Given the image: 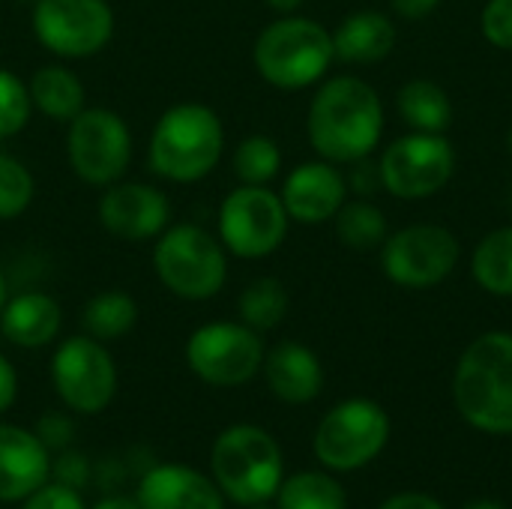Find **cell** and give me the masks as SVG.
I'll list each match as a JSON object with an SVG mask.
<instances>
[{
  "label": "cell",
  "instance_id": "24",
  "mask_svg": "<svg viewBox=\"0 0 512 509\" xmlns=\"http://www.w3.org/2000/svg\"><path fill=\"white\" fill-rule=\"evenodd\" d=\"M135 324H138V303H135L132 294L117 291V288L93 294L84 303V312H81L84 333L99 339V342L123 339L126 333H132Z\"/></svg>",
  "mask_w": 512,
  "mask_h": 509
},
{
  "label": "cell",
  "instance_id": "16",
  "mask_svg": "<svg viewBox=\"0 0 512 509\" xmlns=\"http://www.w3.org/2000/svg\"><path fill=\"white\" fill-rule=\"evenodd\" d=\"M288 219L297 225H324L333 222L339 207L348 201V177L339 165L327 159L300 162L288 171L282 192H279Z\"/></svg>",
  "mask_w": 512,
  "mask_h": 509
},
{
  "label": "cell",
  "instance_id": "15",
  "mask_svg": "<svg viewBox=\"0 0 512 509\" xmlns=\"http://www.w3.org/2000/svg\"><path fill=\"white\" fill-rule=\"evenodd\" d=\"M96 216L111 237L126 243H144L156 240L171 225V201L159 186L117 180L99 195Z\"/></svg>",
  "mask_w": 512,
  "mask_h": 509
},
{
  "label": "cell",
  "instance_id": "39",
  "mask_svg": "<svg viewBox=\"0 0 512 509\" xmlns=\"http://www.w3.org/2000/svg\"><path fill=\"white\" fill-rule=\"evenodd\" d=\"M378 509H447L444 504H438L435 498L429 495H420V492H402V495H393L387 498Z\"/></svg>",
  "mask_w": 512,
  "mask_h": 509
},
{
  "label": "cell",
  "instance_id": "1",
  "mask_svg": "<svg viewBox=\"0 0 512 509\" xmlns=\"http://www.w3.org/2000/svg\"><path fill=\"white\" fill-rule=\"evenodd\" d=\"M306 135L318 159L351 165L375 153L384 135V102L357 75L324 78L309 102Z\"/></svg>",
  "mask_w": 512,
  "mask_h": 509
},
{
  "label": "cell",
  "instance_id": "5",
  "mask_svg": "<svg viewBox=\"0 0 512 509\" xmlns=\"http://www.w3.org/2000/svg\"><path fill=\"white\" fill-rule=\"evenodd\" d=\"M153 270L168 294L189 303H204L213 300L228 282V252L207 228L177 222L156 237Z\"/></svg>",
  "mask_w": 512,
  "mask_h": 509
},
{
  "label": "cell",
  "instance_id": "6",
  "mask_svg": "<svg viewBox=\"0 0 512 509\" xmlns=\"http://www.w3.org/2000/svg\"><path fill=\"white\" fill-rule=\"evenodd\" d=\"M210 471L222 495L234 504L255 507L276 498L285 480V462L276 438L258 426L225 429L210 453Z\"/></svg>",
  "mask_w": 512,
  "mask_h": 509
},
{
  "label": "cell",
  "instance_id": "13",
  "mask_svg": "<svg viewBox=\"0 0 512 509\" xmlns=\"http://www.w3.org/2000/svg\"><path fill=\"white\" fill-rule=\"evenodd\" d=\"M261 333L243 321H210L186 339V366L210 387L249 384L264 366Z\"/></svg>",
  "mask_w": 512,
  "mask_h": 509
},
{
  "label": "cell",
  "instance_id": "42",
  "mask_svg": "<svg viewBox=\"0 0 512 509\" xmlns=\"http://www.w3.org/2000/svg\"><path fill=\"white\" fill-rule=\"evenodd\" d=\"M6 300H9V288H6V276H3V270H0V312H3V306H6Z\"/></svg>",
  "mask_w": 512,
  "mask_h": 509
},
{
  "label": "cell",
  "instance_id": "32",
  "mask_svg": "<svg viewBox=\"0 0 512 509\" xmlns=\"http://www.w3.org/2000/svg\"><path fill=\"white\" fill-rule=\"evenodd\" d=\"M480 33L489 45L512 51V0H486L480 12Z\"/></svg>",
  "mask_w": 512,
  "mask_h": 509
},
{
  "label": "cell",
  "instance_id": "19",
  "mask_svg": "<svg viewBox=\"0 0 512 509\" xmlns=\"http://www.w3.org/2000/svg\"><path fill=\"white\" fill-rule=\"evenodd\" d=\"M264 381L285 405H309L324 387V369L312 348L303 342H279L264 354Z\"/></svg>",
  "mask_w": 512,
  "mask_h": 509
},
{
  "label": "cell",
  "instance_id": "41",
  "mask_svg": "<svg viewBox=\"0 0 512 509\" xmlns=\"http://www.w3.org/2000/svg\"><path fill=\"white\" fill-rule=\"evenodd\" d=\"M273 12H279V15H294L306 0H264Z\"/></svg>",
  "mask_w": 512,
  "mask_h": 509
},
{
  "label": "cell",
  "instance_id": "18",
  "mask_svg": "<svg viewBox=\"0 0 512 509\" xmlns=\"http://www.w3.org/2000/svg\"><path fill=\"white\" fill-rule=\"evenodd\" d=\"M48 447L21 426L0 423V501L15 504L48 483Z\"/></svg>",
  "mask_w": 512,
  "mask_h": 509
},
{
  "label": "cell",
  "instance_id": "35",
  "mask_svg": "<svg viewBox=\"0 0 512 509\" xmlns=\"http://www.w3.org/2000/svg\"><path fill=\"white\" fill-rule=\"evenodd\" d=\"M36 438L51 450H66L75 438V423L66 414H42L36 423Z\"/></svg>",
  "mask_w": 512,
  "mask_h": 509
},
{
  "label": "cell",
  "instance_id": "4",
  "mask_svg": "<svg viewBox=\"0 0 512 509\" xmlns=\"http://www.w3.org/2000/svg\"><path fill=\"white\" fill-rule=\"evenodd\" d=\"M333 60V33L321 21L297 12L270 21L252 45L258 75L276 90H306L321 84Z\"/></svg>",
  "mask_w": 512,
  "mask_h": 509
},
{
  "label": "cell",
  "instance_id": "12",
  "mask_svg": "<svg viewBox=\"0 0 512 509\" xmlns=\"http://www.w3.org/2000/svg\"><path fill=\"white\" fill-rule=\"evenodd\" d=\"M462 246L459 237L435 222L408 225L396 234H390L381 246V270L384 276L411 291L435 288L444 279L453 276L459 267Z\"/></svg>",
  "mask_w": 512,
  "mask_h": 509
},
{
  "label": "cell",
  "instance_id": "14",
  "mask_svg": "<svg viewBox=\"0 0 512 509\" xmlns=\"http://www.w3.org/2000/svg\"><path fill=\"white\" fill-rule=\"evenodd\" d=\"M51 384L60 402L75 414H99L117 393V366L105 342L81 333L57 345L51 357Z\"/></svg>",
  "mask_w": 512,
  "mask_h": 509
},
{
  "label": "cell",
  "instance_id": "37",
  "mask_svg": "<svg viewBox=\"0 0 512 509\" xmlns=\"http://www.w3.org/2000/svg\"><path fill=\"white\" fill-rule=\"evenodd\" d=\"M18 396V375H15V366L0 354V414H6L12 408Z\"/></svg>",
  "mask_w": 512,
  "mask_h": 509
},
{
  "label": "cell",
  "instance_id": "7",
  "mask_svg": "<svg viewBox=\"0 0 512 509\" xmlns=\"http://www.w3.org/2000/svg\"><path fill=\"white\" fill-rule=\"evenodd\" d=\"M132 129L111 108H84L66 123V162L87 186H111L132 165Z\"/></svg>",
  "mask_w": 512,
  "mask_h": 509
},
{
  "label": "cell",
  "instance_id": "28",
  "mask_svg": "<svg viewBox=\"0 0 512 509\" xmlns=\"http://www.w3.org/2000/svg\"><path fill=\"white\" fill-rule=\"evenodd\" d=\"M279 509H348L345 489L321 471H303L288 480H282Z\"/></svg>",
  "mask_w": 512,
  "mask_h": 509
},
{
  "label": "cell",
  "instance_id": "26",
  "mask_svg": "<svg viewBox=\"0 0 512 509\" xmlns=\"http://www.w3.org/2000/svg\"><path fill=\"white\" fill-rule=\"evenodd\" d=\"M474 282L492 297H512V225L489 231L471 255Z\"/></svg>",
  "mask_w": 512,
  "mask_h": 509
},
{
  "label": "cell",
  "instance_id": "31",
  "mask_svg": "<svg viewBox=\"0 0 512 509\" xmlns=\"http://www.w3.org/2000/svg\"><path fill=\"white\" fill-rule=\"evenodd\" d=\"M30 114H33V102H30L27 81L15 75L12 69L0 66V141L24 132L30 123Z\"/></svg>",
  "mask_w": 512,
  "mask_h": 509
},
{
  "label": "cell",
  "instance_id": "23",
  "mask_svg": "<svg viewBox=\"0 0 512 509\" xmlns=\"http://www.w3.org/2000/svg\"><path fill=\"white\" fill-rule=\"evenodd\" d=\"M402 120L411 126V132H432L447 135L453 123V102L450 93L432 81V78H411L399 87L396 96Z\"/></svg>",
  "mask_w": 512,
  "mask_h": 509
},
{
  "label": "cell",
  "instance_id": "34",
  "mask_svg": "<svg viewBox=\"0 0 512 509\" xmlns=\"http://www.w3.org/2000/svg\"><path fill=\"white\" fill-rule=\"evenodd\" d=\"M51 474H54V483L81 492L90 483V462L75 450H60V459L54 462Z\"/></svg>",
  "mask_w": 512,
  "mask_h": 509
},
{
  "label": "cell",
  "instance_id": "43",
  "mask_svg": "<svg viewBox=\"0 0 512 509\" xmlns=\"http://www.w3.org/2000/svg\"><path fill=\"white\" fill-rule=\"evenodd\" d=\"M465 509H507V507H501V504H495V501H477V504H468Z\"/></svg>",
  "mask_w": 512,
  "mask_h": 509
},
{
  "label": "cell",
  "instance_id": "9",
  "mask_svg": "<svg viewBox=\"0 0 512 509\" xmlns=\"http://www.w3.org/2000/svg\"><path fill=\"white\" fill-rule=\"evenodd\" d=\"M108 0H36L30 27L36 42L57 60H87L114 39Z\"/></svg>",
  "mask_w": 512,
  "mask_h": 509
},
{
  "label": "cell",
  "instance_id": "20",
  "mask_svg": "<svg viewBox=\"0 0 512 509\" xmlns=\"http://www.w3.org/2000/svg\"><path fill=\"white\" fill-rule=\"evenodd\" d=\"M63 327L60 303L45 291H21L6 300L0 312V333L15 348H45L57 339Z\"/></svg>",
  "mask_w": 512,
  "mask_h": 509
},
{
  "label": "cell",
  "instance_id": "29",
  "mask_svg": "<svg viewBox=\"0 0 512 509\" xmlns=\"http://www.w3.org/2000/svg\"><path fill=\"white\" fill-rule=\"evenodd\" d=\"M231 171L243 186H270L282 171V150L270 135H246L231 153Z\"/></svg>",
  "mask_w": 512,
  "mask_h": 509
},
{
  "label": "cell",
  "instance_id": "27",
  "mask_svg": "<svg viewBox=\"0 0 512 509\" xmlns=\"http://www.w3.org/2000/svg\"><path fill=\"white\" fill-rule=\"evenodd\" d=\"M288 306H291V297H288V288L282 285V279L276 276H261L255 282H249L237 300V312H240V321L246 327H252L255 333H267V330H276L285 315H288Z\"/></svg>",
  "mask_w": 512,
  "mask_h": 509
},
{
  "label": "cell",
  "instance_id": "36",
  "mask_svg": "<svg viewBox=\"0 0 512 509\" xmlns=\"http://www.w3.org/2000/svg\"><path fill=\"white\" fill-rule=\"evenodd\" d=\"M351 165H354V171H351V177H348V189H354V195L372 198V192L384 189V183H381V168H378V162H372V156L357 159V162H351Z\"/></svg>",
  "mask_w": 512,
  "mask_h": 509
},
{
  "label": "cell",
  "instance_id": "30",
  "mask_svg": "<svg viewBox=\"0 0 512 509\" xmlns=\"http://www.w3.org/2000/svg\"><path fill=\"white\" fill-rule=\"evenodd\" d=\"M36 180L30 168L12 153L0 150V222H12L33 204Z\"/></svg>",
  "mask_w": 512,
  "mask_h": 509
},
{
  "label": "cell",
  "instance_id": "2",
  "mask_svg": "<svg viewBox=\"0 0 512 509\" xmlns=\"http://www.w3.org/2000/svg\"><path fill=\"white\" fill-rule=\"evenodd\" d=\"M225 153L222 117L204 102H177L165 108L150 132V171L168 183H201Z\"/></svg>",
  "mask_w": 512,
  "mask_h": 509
},
{
  "label": "cell",
  "instance_id": "40",
  "mask_svg": "<svg viewBox=\"0 0 512 509\" xmlns=\"http://www.w3.org/2000/svg\"><path fill=\"white\" fill-rule=\"evenodd\" d=\"M93 509H141V504L132 501V498H126V495H108V498H102Z\"/></svg>",
  "mask_w": 512,
  "mask_h": 509
},
{
  "label": "cell",
  "instance_id": "21",
  "mask_svg": "<svg viewBox=\"0 0 512 509\" xmlns=\"http://www.w3.org/2000/svg\"><path fill=\"white\" fill-rule=\"evenodd\" d=\"M330 33H333L336 60L354 63V66H369V63L387 60L390 51L396 48V39H399L393 18L387 12H378V9L351 12Z\"/></svg>",
  "mask_w": 512,
  "mask_h": 509
},
{
  "label": "cell",
  "instance_id": "11",
  "mask_svg": "<svg viewBox=\"0 0 512 509\" xmlns=\"http://www.w3.org/2000/svg\"><path fill=\"white\" fill-rule=\"evenodd\" d=\"M381 183L399 201H426L438 195L456 174V150L447 135L408 132L384 147Z\"/></svg>",
  "mask_w": 512,
  "mask_h": 509
},
{
  "label": "cell",
  "instance_id": "25",
  "mask_svg": "<svg viewBox=\"0 0 512 509\" xmlns=\"http://www.w3.org/2000/svg\"><path fill=\"white\" fill-rule=\"evenodd\" d=\"M333 225H336L339 243L354 249V252L381 249L384 240L390 237L384 210L375 201H369V198H348L339 207V213L333 216Z\"/></svg>",
  "mask_w": 512,
  "mask_h": 509
},
{
  "label": "cell",
  "instance_id": "44",
  "mask_svg": "<svg viewBox=\"0 0 512 509\" xmlns=\"http://www.w3.org/2000/svg\"><path fill=\"white\" fill-rule=\"evenodd\" d=\"M507 147H510V156H512V126H510V132H507Z\"/></svg>",
  "mask_w": 512,
  "mask_h": 509
},
{
  "label": "cell",
  "instance_id": "8",
  "mask_svg": "<svg viewBox=\"0 0 512 509\" xmlns=\"http://www.w3.org/2000/svg\"><path fill=\"white\" fill-rule=\"evenodd\" d=\"M219 240L225 252L243 261H261L279 252L288 237V210L270 186H237L219 204Z\"/></svg>",
  "mask_w": 512,
  "mask_h": 509
},
{
  "label": "cell",
  "instance_id": "33",
  "mask_svg": "<svg viewBox=\"0 0 512 509\" xmlns=\"http://www.w3.org/2000/svg\"><path fill=\"white\" fill-rule=\"evenodd\" d=\"M21 509H84V501H81V492L69 486L45 483L21 501Z\"/></svg>",
  "mask_w": 512,
  "mask_h": 509
},
{
  "label": "cell",
  "instance_id": "3",
  "mask_svg": "<svg viewBox=\"0 0 512 509\" xmlns=\"http://www.w3.org/2000/svg\"><path fill=\"white\" fill-rule=\"evenodd\" d=\"M453 399L477 432L512 435V333H483L462 351Z\"/></svg>",
  "mask_w": 512,
  "mask_h": 509
},
{
  "label": "cell",
  "instance_id": "22",
  "mask_svg": "<svg viewBox=\"0 0 512 509\" xmlns=\"http://www.w3.org/2000/svg\"><path fill=\"white\" fill-rule=\"evenodd\" d=\"M30 102L39 114L57 123H69L87 108L84 81L63 63H45L27 78Z\"/></svg>",
  "mask_w": 512,
  "mask_h": 509
},
{
  "label": "cell",
  "instance_id": "17",
  "mask_svg": "<svg viewBox=\"0 0 512 509\" xmlns=\"http://www.w3.org/2000/svg\"><path fill=\"white\" fill-rule=\"evenodd\" d=\"M135 501L141 509H225L216 480L189 465H150Z\"/></svg>",
  "mask_w": 512,
  "mask_h": 509
},
{
  "label": "cell",
  "instance_id": "38",
  "mask_svg": "<svg viewBox=\"0 0 512 509\" xmlns=\"http://www.w3.org/2000/svg\"><path fill=\"white\" fill-rule=\"evenodd\" d=\"M438 6H441V0H390V9L408 21H420V18L432 15Z\"/></svg>",
  "mask_w": 512,
  "mask_h": 509
},
{
  "label": "cell",
  "instance_id": "10",
  "mask_svg": "<svg viewBox=\"0 0 512 509\" xmlns=\"http://www.w3.org/2000/svg\"><path fill=\"white\" fill-rule=\"evenodd\" d=\"M390 417L372 399H348L324 414L315 429V456L330 471H357L381 456Z\"/></svg>",
  "mask_w": 512,
  "mask_h": 509
},
{
  "label": "cell",
  "instance_id": "45",
  "mask_svg": "<svg viewBox=\"0 0 512 509\" xmlns=\"http://www.w3.org/2000/svg\"><path fill=\"white\" fill-rule=\"evenodd\" d=\"M252 509H267V507H264V504H255V507H252Z\"/></svg>",
  "mask_w": 512,
  "mask_h": 509
}]
</instances>
